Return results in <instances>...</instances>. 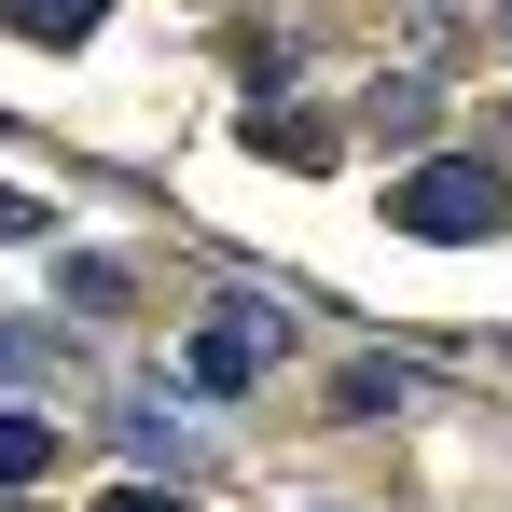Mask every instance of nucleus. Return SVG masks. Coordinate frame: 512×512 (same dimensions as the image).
Returning <instances> with one entry per match:
<instances>
[{"label": "nucleus", "instance_id": "4", "mask_svg": "<svg viewBox=\"0 0 512 512\" xmlns=\"http://www.w3.org/2000/svg\"><path fill=\"white\" fill-rule=\"evenodd\" d=\"M28 471H56V429H42V416H0V485H28Z\"/></svg>", "mask_w": 512, "mask_h": 512}, {"label": "nucleus", "instance_id": "5", "mask_svg": "<svg viewBox=\"0 0 512 512\" xmlns=\"http://www.w3.org/2000/svg\"><path fill=\"white\" fill-rule=\"evenodd\" d=\"M97 512H194V499H180V485H111Z\"/></svg>", "mask_w": 512, "mask_h": 512}, {"label": "nucleus", "instance_id": "2", "mask_svg": "<svg viewBox=\"0 0 512 512\" xmlns=\"http://www.w3.org/2000/svg\"><path fill=\"white\" fill-rule=\"evenodd\" d=\"M263 346H291V319H263V305H236L222 333H194V402H236L250 388V360Z\"/></svg>", "mask_w": 512, "mask_h": 512}, {"label": "nucleus", "instance_id": "1", "mask_svg": "<svg viewBox=\"0 0 512 512\" xmlns=\"http://www.w3.org/2000/svg\"><path fill=\"white\" fill-rule=\"evenodd\" d=\"M499 208H512V180H499V167H457V153L416 167L402 194H388V222H402V236H499Z\"/></svg>", "mask_w": 512, "mask_h": 512}, {"label": "nucleus", "instance_id": "3", "mask_svg": "<svg viewBox=\"0 0 512 512\" xmlns=\"http://www.w3.org/2000/svg\"><path fill=\"white\" fill-rule=\"evenodd\" d=\"M0 14H14L28 42H84V28H97V14H111V0H0Z\"/></svg>", "mask_w": 512, "mask_h": 512}]
</instances>
